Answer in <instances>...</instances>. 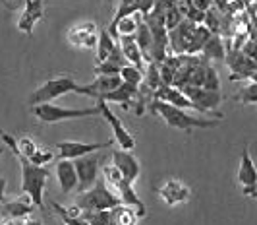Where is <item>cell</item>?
Wrapping results in <instances>:
<instances>
[{"label": "cell", "instance_id": "1", "mask_svg": "<svg viewBox=\"0 0 257 225\" xmlns=\"http://www.w3.org/2000/svg\"><path fill=\"white\" fill-rule=\"evenodd\" d=\"M0 136L4 140V144L12 149V154L20 159V167H22V192L31 198V202L35 204V208H45L43 204V192H45V185L49 181V171L43 167V165H37L20 152L18 147V140L12 138L10 134L2 132L0 130Z\"/></svg>", "mask_w": 257, "mask_h": 225}, {"label": "cell", "instance_id": "2", "mask_svg": "<svg viewBox=\"0 0 257 225\" xmlns=\"http://www.w3.org/2000/svg\"><path fill=\"white\" fill-rule=\"evenodd\" d=\"M151 109L161 117V119L167 122L170 128H176V130H186L190 132L193 128H213L219 124L220 119H199V117H193L190 113H186L182 107H176L168 101L163 99H157L155 97Z\"/></svg>", "mask_w": 257, "mask_h": 225}, {"label": "cell", "instance_id": "3", "mask_svg": "<svg viewBox=\"0 0 257 225\" xmlns=\"http://www.w3.org/2000/svg\"><path fill=\"white\" fill-rule=\"evenodd\" d=\"M66 93H79V95H89V86L85 84H79L72 76H56V78L47 80L41 88H37L35 92L31 93L29 97V107L39 105V103H47V101H52L60 95H66Z\"/></svg>", "mask_w": 257, "mask_h": 225}, {"label": "cell", "instance_id": "4", "mask_svg": "<svg viewBox=\"0 0 257 225\" xmlns=\"http://www.w3.org/2000/svg\"><path fill=\"white\" fill-rule=\"evenodd\" d=\"M33 115L45 124H54V122H62V120H74V119H85V117H95L101 115L99 105L85 107V109H68V107H58L47 101V103H39L33 105Z\"/></svg>", "mask_w": 257, "mask_h": 225}, {"label": "cell", "instance_id": "5", "mask_svg": "<svg viewBox=\"0 0 257 225\" xmlns=\"http://www.w3.org/2000/svg\"><path fill=\"white\" fill-rule=\"evenodd\" d=\"M118 204H122V200L112 190H108L104 179H97V183L91 186L89 190L79 192V198H77V206L83 212H89V210H110V208H114Z\"/></svg>", "mask_w": 257, "mask_h": 225}, {"label": "cell", "instance_id": "6", "mask_svg": "<svg viewBox=\"0 0 257 225\" xmlns=\"http://www.w3.org/2000/svg\"><path fill=\"white\" fill-rule=\"evenodd\" d=\"M97 105H99V113L103 115V119L106 120L108 126L112 128V138L118 142V146L122 147V149L132 152V149L136 147V138H134V134L128 132V128L124 126V122L116 117L114 111L106 105V101H104L103 97H97Z\"/></svg>", "mask_w": 257, "mask_h": 225}, {"label": "cell", "instance_id": "7", "mask_svg": "<svg viewBox=\"0 0 257 225\" xmlns=\"http://www.w3.org/2000/svg\"><path fill=\"white\" fill-rule=\"evenodd\" d=\"M68 43L79 49V51H91L97 47V39H99V27L95 22H79L76 26H72L66 33Z\"/></svg>", "mask_w": 257, "mask_h": 225}, {"label": "cell", "instance_id": "8", "mask_svg": "<svg viewBox=\"0 0 257 225\" xmlns=\"http://www.w3.org/2000/svg\"><path fill=\"white\" fill-rule=\"evenodd\" d=\"M74 163L77 171V192H85L99 179V158L89 154V156L77 158Z\"/></svg>", "mask_w": 257, "mask_h": 225}, {"label": "cell", "instance_id": "9", "mask_svg": "<svg viewBox=\"0 0 257 225\" xmlns=\"http://www.w3.org/2000/svg\"><path fill=\"white\" fill-rule=\"evenodd\" d=\"M182 92L192 99L193 103H195V107H197V111H201V113L215 111V109L220 105V101H222L220 92L207 90L203 86H184Z\"/></svg>", "mask_w": 257, "mask_h": 225}, {"label": "cell", "instance_id": "10", "mask_svg": "<svg viewBox=\"0 0 257 225\" xmlns=\"http://www.w3.org/2000/svg\"><path fill=\"white\" fill-rule=\"evenodd\" d=\"M238 183L242 185V190L247 196H255L257 190V167L253 159L249 156V147L245 146L242 149L240 158V167H238Z\"/></svg>", "mask_w": 257, "mask_h": 225}, {"label": "cell", "instance_id": "11", "mask_svg": "<svg viewBox=\"0 0 257 225\" xmlns=\"http://www.w3.org/2000/svg\"><path fill=\"white\" fill-rule=\"evenodd\" d=\"M112 142H99V144H87V142H72V140H64L60 144H56V154L60 159H77L83 156L95 154L99 149L108 147Z\"/></svg>", "mask_w": 257, "mask_h": 225}, {"label": "cell", "instance_id": "12", "mask_svg": "<svg viewBox=\"0 0 257 225\" xmlns=\"http://www.w3.org/2000/svg\"><path fill=\"white\" fill-rule=\"evenodd\" d=\"M195 27H197L195 22L184 18L178 26L172 27V29L168 31V43H170V49H172L174 53L180 54L188 51V45H190V41H192V35H193V31H195Z\"/></svg>", "mask_w": 257, "mask_h": 225}, {"label": "cell", "instance_id": "13", "mask_svg": "<svg viewBox=\"0 0 257 225\" xmlns=\"http://www.w3.org/2000/svg\"><path fill=\"white\" fill-rule=\"evenodd\" d=\"M112 165H116V169L122 173V177L130 181L132 185L140 179V173H142V167H140V161L130 154L128 149H114L112 152Z\"/></svg>", "mask_w": 257, "mask_h": 225}, {"label": "cell", "instance_id": "14", "mask_svg": "<svg viewBox=\"0 0 257 225\" xmlns=\"http://www.w3.org/2000/svg\"><path fill=\"white\" fill-rule=\"evenodd\" d=\"M228 64H230L232 76L230 80H245L249 78V74L257 70V60H253L251 56L240 49H234V51H228V56H226Z\"/></svg>", "mask_w": 257, "mask_h": 225}, {"label": "cell", "instance_id": "15", "mask_svg": "<svg viewBox=\"0 0 257 225\" xmlns=\"http://www.w3.org/2000/svg\"><path fill=\"white\" fill-rule=\"evenodd\" d=\"M43 16H45L43 0H24V12L18 20V29L26 35H33V29L39 20H43Z\"/></svg>", "mask_w": 257, "mask_h": 225}, {"label": "cell", "instance_id": "16", "mask_svg": "<svg viewBox=\"0 0 257 225\" xmlns=\"http://www.w3.org/2000/svg\"><path fill=\"white\" fill-rule=\"evenodd\" d=\"M159 194H161V198L167 206H176L182 202H188L192 192H190V186H186L176 179H170L159 188Z\"/></svg>", "mask_w": 257, "mask_h": 225}, {"label": "cell", "instance_id": "17", "mask_svg": "<svg viewBox=\"0 0 257 225\" xmlns=\"http://www.w3.org/2000/svg\"><path fill=\"white\" fill-rule=\"evenodd\" d=\"M56 179H58V185L62 194H70L77 190V171H76V163L72 159H60L56 163Z\"/></svg>", "mask_w": 257, "mask_h": 225}, {"label": "cell", "instance_id": "18", "mask_svg": "<svg viewBox=\"0 0 257 225\" xmlns=\"http://www.w3.org/2000/svg\"><path fill=\"white\" fill-rule=\"evenodd\" d=\"M116 192H118V196L122 200V204H126V206H132L136 213H138V217H143L145 215V204L142 202V198L136 194V190H134V185L126 181L124 177L122 179H118L114 185H112Z\"/></svg>", "mask_w": 257, "mask_h": 225}, {"label": "cell", "instance_id": "19", "mask_svg": "<svg viewBox=\"0 0 257 225\" xmlns=\"http://www.w3.org/2000/svg\"><path fill=\"white\" fill-rule=\"evenodd\" d=\"M120 39V47H122V53L126 56V60H128L130 64H136L138 68H142L145 70V58H143V53L142 49H140V45H138V41H136V35H122V37H118Z\"/></svg>", "mask_w": 257, "mask_h": 225}, {"label": "cell", "instance_id": "20", "mask_svg": "<svg viewBox=\"0 0 257 225\" xmlns=\"http://www.w3.org/2000/svg\"><path fill=\"white\" fill-rule=\"evenodd\" d=\"M120 84H122L120 74H97L95 82H91V84H87V86H89L91 97L97 99V97H103L104 93L116 90Z\"/></svg>", "mask_w": 257, "mask_h": 225}, {"label": "cell", "instance_id": "21", "mask_svg": "<svg viewBox=\"0 0 257 225\" xmlns=\"http://www.w3.org/2000/svg\"><path fill=\"white\" fill-rule=\"evenodd\" d=\"M2 213L6 219H26L29 213L33 212L35 204L31 202V198L27 200H14V202H2Z\"/></svg>", "mask_w": 257, "mask_h": 225}, {"label": "cell", "instance_id": "22", "mask_svg": "<svg viewBox=\"0 0 257 225\" xmlns=\"http://www.w3.org/2000/svg\"><path fill=\"white\" fill-rule=\"evenodd\" d=\"M136 12H142V0H120V2H118L116 12H114V16H112V22L106 27V29L112 33V37H116V26H118V22H120L122 18L132 16V14H136Z\"/></svg>", "mask_w": 257, "mask_h": 225}, {"label": "cell", "instance_id": "23", "mask_svg": "<svg viewBox=\"0 0 257 225\" xmlns=\"http://www.w3.org/2000/svg\"><path fill=\"white\" fill-rule=\"evenodd\" d=\"M136 95H138V88H136V86H132V84L122 82V84H120L116 90L104 93L103 99L106 101V103H110V101H112V103H120V105L128 107L130 101H132Z\"/></svg>", "mask_w": 257, "mask_h": 225}, {"label": "cell", "instance_id": "24", "mask_svg": "<svg viewBox=\"0 0 257 225\" xmlns=\"http://www.w3.org/2000/svg\"><path fill=\"white\" fill-rule=\"evenodd\" d=\"M136 41H138V45H140V49H142L143 58H145L147 62L153 60V58H151V51H153V33H151V29H149L145 20H142L140 26H138Z\"/></svg>", "mask_w": 257, "mask_h": 225}, {"label": "cell", "instance_id": "25", "mask_svg": "<svg viewBox=\"0 0 257 225\" xmlns=\"http://www.w3.org/2000/svg\"><path fill=\"white\" fill-rule=\"evenodd\" d=\"M116 47L114 39H112V33L104 27V29H101L99 31V39H97V54H95V60H97V64L99 62H104L108 56H110V53H112V49Z\"/></svg>", "mask_w": 257, "mask_h": 225}, {"label": "cell", "instance_id": "26", "mask_svg": "<svg viewBox=\"0 0 257 225\" xmlns=\"http://www.w3.org/2000/svg\"><path fill=\"white\" fill-rule=\"evenodd\" d=\"M140 217L138 213L134 212L132 206H126V204H118L114 208H110V223H118V225H132L136 223Z\"/></svg>", "mask_w": 257, "mask_h": 225}, {"label": "cell", "instance_id": "27", "mask_svg": "<svg viewBox=\"0 0 257 225\" xmlns=\"http://www.w3.org/2000/svg\"><path fill=\"white\" fill-rule=\"evenodd\" d=\"M201 51L205 54V58H215V60H224L226 58V51H224V45H222L219 33H215V35L211 33V37L205 41Z\"/></svg>", "mask_w": 257, "mask_h": 225}, {"label": "cell", "instance_id": "28", "mask_svg": "<svg viewBox=\"0 0 257 225\" xmlns=\"http://www.w3.org/2000/svg\"><path fill=\"white\" fill-rule=\"evenodd\" d=\"M142 20H143L142 12H136V14H132V16L122 18V20L118 22V26H116V37H122V35H136L138 26H140Z\"/></svg>", "mask_w": 257, "mask_h": 225}, {"label": "cell", "instance_id": "29", "mask_svg": "<svg viewBox=\"0 0 257 225\" xmlns=\"http://www.w3.org/2000/svg\"><path fill=\"white\" fill-rule=\"evenodd\" d=\"M143 82H145V86H147L151 92H157V90L163 86V76H161L159 62H155V60H149V62H147V68H145V72H143Z\"/></svg>", "mask_w": 257, "mask_h": 225}, {"label": "cell", "instance_id": "30", "mask_svg": "<svg viewBox=\"0 0 257 225\" xmlns=\"http://www.w3.org/2000/svg\"><path fill=\"white\" fill-rule=\"evenodd\" d=\"M211 33H213V31L205 26L195 27V31H193V35H192V41H190V45H188V51H186V53L193 54V53H197V51H201V49H203V45H205V41L211 37Z\"/></svg>", "mask_w": 257, "mask_h": 225}, {"label": "cell", "instance_id": "31", "mask_svg": "<svg viewBox=\"0 0 257 225\" xmlns=\"http://www.w3.org/2000/svg\"><path fill=\"white\" fill-rule=\"evenodd\" d=\"M143 72H145V70L138 68L136 64L126 62V64L122 66V70H120V78H122V82H126V84H132V86L140 88L143 84Z\"/></svg>", "mask_w": 257, "mask_h": 225}, {"label": "cell", "instance_id": "32", "mask_svg": "<svg viewBox=\"0 0 257 225\" xmlns=\"http://www.w3.org/2000/svg\"><path fill=\"white\" fill-rule=\"evenodd\" d=\"M236 99L240 101V103H244V105H255L257 103V82H251L249 86H245L242 88L238 95H236Z\"/></svg>", "mask_w": 257, "mask_h": 225}, {"label": "cell", "instance_id": "33", "mask_svg": "<svg viewBox=\"0 0 257 225\" xmlns=\"http://www.w3.org/2000/svg\"><path fill=\"white\" fill-rule=\"evenodd\" d=\"M18 147H20V152H22L27 159L33 158V156H35V152L39 149L37 142H35L31 136H22V138L18 140Z\"/></svg>", "mask_w": 257, "mask_h": 225}, {"label": "cell", "instance_id": "34", "mask_svg": "<svg viewBox=\"0 0 257 225\" xmlns=\"http://www.w3.org/2000/svg\"><path fill=\"white\" fill-rule=\"evenodd\" d=\"M203 88H207V90H215V92H219V90H220L219 74H217V70H215L213 66H207L205 68V80H203Z\"/></svg>", "mask_w": 257, "mask_h": 225}, {"label": "cell", "instance_id": "35", "mask_svg": "<svg viewBox=\"0 0 257 225\" xmlns=\"http://www.w3.org/2000/svg\"><path fill=\"white\" fill-rule=\"evenodd\" d=\"M52 159H54L52 149H49V147H39L37 152H35V156L29 159V161H33L37 165H45V163H51Z\"/></svg>", "mask_w": 257, "mask_h": 225}, {"label": "cell", "instance_id": "36", "mask_svg": "<svg viewBox=\"0 0 257 225\" xmlns=\"http://www.w3.org/2000/svg\"><path fill=\"white\" fill-rule=\"evenodd\" d=\"M120 70H122V66H118L110 60H104V62H99L95 66V74H120Z\"/></svg>", "mask_w": 257, "mask_h": 225}, {"label": "cell", "instance_id": "37", "mask_svg": "<svg viewBox=\"0 0 257 225\" xmlns=\"http://www.w3.org/2000/svg\"><path fill=\"white\" fill-rule=\"evenodd\" d=\"M153 4H155V0H142V14L143 16L153 10Z\"/></svg>", "mask_w": 257, "mask_h": 225}, {"label": "cell", "instance_id": "38", "mask_svg": "<svg viewBox=\"0 0 257 225\" xmlns=\"http://www.w3.org/2000/svg\"><path fill=\"white\" fill-rule=\"evenodd\" d=\"M4 194H6V179L0 175V206L4 202Z\"/></svg>", "mask_w": 257, "mask_h": 225}, {"label": "cell", "instance_id": "39", "mask_svg": "<svg viewBox=\"0 0 257 225\" xmlns=\"http://www.w3.org/2000/svg\"><path fill=\"white\" fill-rule=\"evenodd\" d=\"M247 80H251V82H257V70H253L251 74H249V78Z\"/></svg>", "mask_w": 257, "mask_h": 225}, {"label": "cell", "instance_id": "40", "mask_svg": "<svg viewBox=\"0 0 257 225\" xmlns=\"http://www.w3.org/2000/svg\"><path fill=\"white\" fill-rule=\"evenodd\" d=\"M245 4H251V2H253V0H244Z\"/></svg>", "mask_w": 257, "mask_h": 225}, {"label": "cell", "instance_id": "41", "mask_svg": "<svg viewBox=\"0 0 257 225\" xmlns=\"http://www.w3.org/2000/svg\"><path fill=\"white\" fill-rule=\"evenodd\" d=\"M112 2H114V0H106V4H112Z\"/></svg>", "mask_w": 257, "mask_h": 225}, {"label": "cell", "instance_id": "42", "mask_svg": "<svg viewBox=\"0 0 257 225\" xmlns=\"http://www.w3.org/2000/svg\"><path fill=\"white\" fill-rule=\"evenodd\" d=\"M255 198H257V190H255Z\"/></svg>", "mask_w": 257, "mask_h": 225}, {"label": "cell", "instance_id": "43", "mask_svg": "<svg viewBox=\"0 0 257 225\" xmlns=\"http://www.w3.org/2000/svg\"><path fill=\"white\" fill-rule=\"evenodd\" d=\"M0 156H2V152H0Z\"/></svg>", "mask_w": 257, "mask_h": 225}]
</instances>
